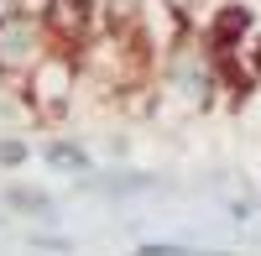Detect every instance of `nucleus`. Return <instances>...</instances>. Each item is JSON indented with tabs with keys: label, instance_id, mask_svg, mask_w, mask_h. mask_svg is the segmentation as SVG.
<instances>
[{
	"label": "nucleus",
	"instance_id": "nucleus-1",
	"mask_svg": "<svg viewBox=\"0 0 261 256\" xmlns=\"http://www.w3.org/2000/svg\"><path fill=\"white\" fill-rule=\"evenodd\" d=\"M157 89H162V99H172L178 110H193V115L209 110L225 94V68H220V58H214V47L204 42L199 27L183 32L157 58Z\"/></svg>",
	"mask_w": 261,
	"mask_h": 256
},
{
	"label": "nucleus",
	"instance_id": "nucleus-2",
	"mask_svg": "<svg viewBox=\"0 0 261 256\" xmlns=\"http://www.w3.org/2000/svg\"><path fill=\"white\" fill-rule=\"evenodd\" d=\"M53 47H58V32H53L47 11H11V16H0V79L6 84L21 89Z\"/></svg>",
	"mask_w": 261,
	"mask_h": 256
},
{
	"label": "nucleus",
	"instance_id": "nucleus-3",
	"mask_svg": "<svg viewBox=\"0 0 261 256\" xmlns=\"http://www.w3.org/2000/svg\"><path fill=\"white\" fill-rule=\"evenodd\" d=\"M73 89H79V53L73 47H53L37 63V73L21 84V99H27L42 120H58L73 105Z\"/></svg>",
	"mask_w": 261,
	"mask_h": 256
},
{
	"label": "nucleus",
	"instance_id": "nucleus-4",
	"mask_svg": "<svg viewBox=\"0 0 261 256\" xmlns=\"http://www.w3.org/2000/svg\"><path fill=\"white\" fill-rule=\"evenodd\" d=\"M37 157L47 162L53 173H63V178H79V183L94 178V152H89L79 136H47V141L37 146Z\"/></svg>",
	"mask_w": 261,
	"mask_h": 256
},
{
	"label": "nucleus",
	"instance_id": "nucleus-5",
	"mask_svg": "<svg viewBox=\"0 0 261 256\" xmlns=\"http://www.w3.org/2000/svg\"><path fill=\"white\" fill-rule=\"evenodd\" d=\"M6 209L11 215H27V220H53L58 199L47 188H37V183H6Z\"/></svg>",
	"mask_w": 261,
	"mask_h": 256
},
{
	"label": "nucleus",
	"instance_id": "nucleus-6",
	"mask_svg": "<svg viewBox=\"0 0 261 256\" xmlns=\"http://www.w3.org/2000/svg\"><path fill=\"white\" fill-rule=\"evenodd\" d=\"M130 256H235V251H209V246H172V241H141Z\"/></svg>",
	"mask_w": 261,
	"mask_h": 256
},
{
	"label": "nucleus",
	"instance_id": "nucleus-7",
	"mask_svg": "<svg viewBox=\"0 0 261 256\" xmlns=\"http://www.w3.org/2000/svg\"><path fill=\"white\" fill-rule=\"evenodd\" d=\"M32 162V141L27 136H0V167L6 173H16V167Z\"/></svg>",
	"mask_w": 261,
	"mask_h": 256
},
{
	"label": "nucleus",
	"instance_id": "nucleus-8",
	"mask_svg": "<svg viewBox=\"0 0 261 256\" xmlns=\"http://www.w3.org/2000/svg\"><path fill=\"white\" fill-rule=\"evenodd\" d=\"M225 215H230V220H241V225H246V220H256V199H251V194L225 199Z\"/></svg>",
	"mask_w": 261,
	"mask_h": 256
}]
</instances>
